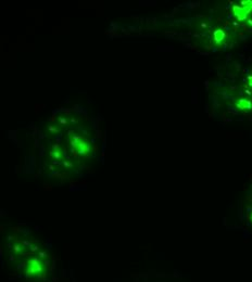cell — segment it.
<instances>
[{"mask_svg":"<svg viewBox=\"0 0 252 282\" xmlns=\"http://www.w3.org/2000/svg\"><path fill=\"white\" fill-rule=\"evenodd\" d=\"M47 265L43 262L41 258L39 257H34L29 258L26 262L25 269H24V273L28 279L32 280H39L43 279L47 273Z\"/></svg>","mask_w":252,"mask_h":282,"instance_id":"1","label":"cell"},{"mask_svg":"<svg viewBox=\"0 0 252 282\" xmlns=\"http://www.w3.org/2000/svg\"><path fill=\"white\" fill-rule=\"evenodd\" d=\"M73 147L75 148L76 151H77L79 154H82V155H86V154L89 152V143H87L86 141H84L83 139L80 141H78L77 143H75Z\"/></svg>","mask_w":252,"mask_h":282,"instance_id":"2","label":"cell"},{"mask_svg":"<svg viewBox=\"0 0 252 282\" xmlns=\"http://www.w3.org/2000/svg\"><path fill=\"white\" fill-rule=\"evenodd\" d=\"M214 37H215V39H216L217 41H219L221 39H223L224 33L222 32V30H216V32L214 33Z\"/></svg>","mask_w":252,"mask_h":282,"instance_id":"3","label":"cell"},{"mask_svg":"<svg viewBox=\"0 0 252 282\" xmlns=\"http://www.w3.org/2000/svg\"><path fill=\"white\" fill-rule=\"evenodd\" d=\"M51 155L54 156L56 158H61V156H62V155H61V152L58 151V150H56V151H52L51 152Z\"/></svg>","mask_w":252,"mask_h":282,"instance_id":"4","label":"cell"}]
</instances>
